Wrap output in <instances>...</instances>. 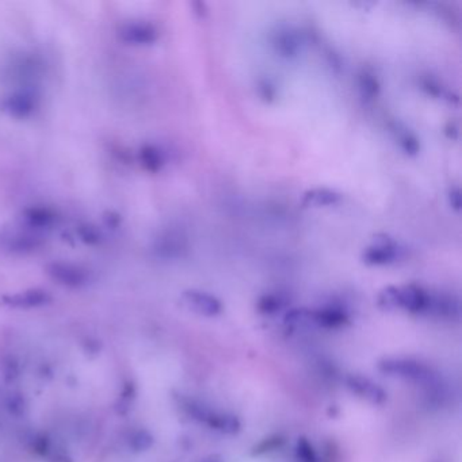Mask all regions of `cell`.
<instances>
[{
    "instance_id": "2e32d148",
    "label": "cell",
    "mask_w": 462,
    "mask_h": 462,
    "mask_svg": "<svg viewBox=\"0 0 462 462\" xmlns=\"http://www.w3.org/2000/svg\"><path fill=\"white\" fill-rule=\"evenodd\" d=\"M422 89H425L428 95H431L434 98L449 99V96H450V94L442 87V85L438 80H435L430 76H427L422 80Z\"/></svg>"
},
{
    "instance_id": "ac0fdd59",
    "label": "cell",
    "mask_w": 462,
    "mask_h": 462,
    "mask_svg": "<svg viewBox=\"0 0 462 462\" xmlns=\"http://www.w3.org/2000/svg\"><path fill=\"white\" fill-rule=\"evenodd\" d=\"M144 161L151 171H159L163 166L161 154L154 146H148L144 149Z\"/></svg>"
},
{
    "instance_id": "ffe728a7",
    "label": "cell",
    "mask_w": 462,
    "mask_h": 462,
    "mask_svg": "<svg viewBox=\"0 0 462 462\" xmlns=\"http://www.w3.org/2000/svg\"><path fill=\"white\" fill-rule=\"evenodd\" d=\"M447 199H449V205L451 206V209L457 213L461 212L462 198L461 190L458 186H454L449 190L447 193Z\"/></svg>"
},
{
    "instance_id": "9a60e30c",
    "label": "cell",
    "mask_w": 462,
    "mask_h": 462,
    "mask_svg": "<svg viewBox=\"0 0 462 462\" xmlns=\"http://www.w3.org/2000/svg\"><path fill=\"white\" fill-rule=\"evenodd\" d=\"M286 297L281 293H268L259 299L258 301V308L262 313L271 315L280 312L285 305H286Z\"/></svg>"
},
{
    "instance_id": "8992f818",
    "label": "cell",
    "mask_w": 462,
    "mask_h": 462,
    "mask_svg": "<svg viewBox=\"0 0 462 462\" xmlns=\"http://www.w3.org/2000/svg\"><path fill=\"white\" fill-rule=\"evenodd\" d=\"M273 46L281 57L293 60L301 54L304 39L297 29L292 26H281L273 36Z\"/></svg>"
},
{
    "instance_id": "3957f363",
    "label": "cell",
    "mask_w": 462,
    "mask_h": 462,
    "mask_svg": "<svg viewBox=\"0 0 462 462\" xmlns=\"http://www.w3.org/2000/svg\"><path fill=\"white\" fill-rule=\"evenodd\" d=\"M182 304L192 312L205 318H214L223 312V304L206 292L201 290H186L180 296Z\"/></svg>"
},
{
    "instance_id": "52a82bcc",
    "label": "cell",
    "mask_w": 462,
    "mask_h": 462,
    "mask_svg": "<svg viewBox=\"0 0 462 462\" xmlns=\"http://www.w3.org/2000/svg\"><path fill=\"white\" fill-rule=\"evenodd\" d=\"M431 293L418 285H407L400 287V309L409 313H430Z\"/></svg>"
},
{
    "instance_id": "ba28073f",
    "label": "cell",
    "mask_w": 462,
    "mask_h": 462,
    "mask_svg": "<svg viewBox=\"0 0 462 462\" xmlns=\"http://www.w3.org/2000/svg\"><path fill=\"white\" fill-rule=\"evenodd\" d=\"M342 201V194L337 190L327 187H316L304 193L301 198V206L305 209L316 208H328L335 206Z\"/></svg>"
},
{
    "instance_id": "44dd1931",
    "label": "cell",
    "mask_w": 462,
    "mask_h": 462,
    "mask_svg": "<svg viewBox=\"0 0 462 462\" xmlns=\"http://www.w3.org/2000/svg\"><path fill=\"white\" fill-rule=\"evenodd\" d=\"M444 135L450 139V140H458L460 137V127L456 123H449L444 126Z\"/></svg>"
},
{
    "instance_id": "8fae6325",
    "label": "cell",
    "mask_w": 462,
    "mask_h": 462,
    "mask_svg": "<svg viewBox=\"0 0 462 462\" xmlns=\"http://www.w3.org/2000/svg\"><path fill=\"white\" fill-rule=\"evenodd\" d=\"M3 301L6 302V305L14 308H37L49 301V297L44 292L32 290V292H25V293L4 297Z\"/></svg>"
},
{
    "instance_id": "30bf717a",
    "label": "cell",
    "mask_w": 462,
    "mask_h": 462,
    "mask_svg": "<svg viewBox=\"0 0 462 462\" xmlns=\"http://www.w3.org/2000/svg\"><path fill=\"white\" fill-rule=\"evenodd\" d=\"M392 133L394 136V140L399 144L400 149L411 158H415L420 152V142L418 136L407 127L406 125L400 123H393L391 126Z\"/></svg>"
},
{
    "instance_id": "e0dca14e",
    "label": "cell",
    "mask_w": 462,
    "mask_h": 462,
    "mask_svg": "<svg viewBox=\"0 0 462 462\" xmlns=\"http://www.w3.org/2000/svg\"><path fill=\"white\" fill-rule=\"evenodd\" d=\"M256 91L259 98L266 104H271L277 99V89L268 79H261L256 83Z\"/></svg>"
},
{
    "instance_id": "7a4b0ae2",
    "label": "cell",
    "mask_w": 462,
    "mask_h": 462,
    "mask_svg": "<svg viewBox=\"0 0 462 462\" xmlns=\"http://www.w3.org/2000/svg\"><path fill=\"white\" fill-rule=\"evenodd\" d=\"M403 249L399 243L387 233H377L372 243L363 249L362 262L368 266H388L400 259Z\"/></svg>"
},
{
    "instance_id": "7c38bea8",
    "label": "cell",
    "mask_w": 462,
    "mask_h": 462,
    "mask_svg": "<svg viewBox=\"0 0 462 462\" xmlns=\"http://www.w3.org/2000/svg\"><path fill=\"white\" fill-rule=\"evenodd\" d=\"M358 87L363 99L374 101L380 95L381 85L373 72L363 71L358 75Z\"/></svg>"
},
{
    "instance_id": "d6986e66",
    "label": "cell",
    "mask_w": 462,
    "mask_h": 462,
    "mask_svg": "<svg viewBox=\"0 0 462 462\" xmlns=\"http://www.w3.org/2000/svg\"><path fill=\"white\" fill-rule=\"evenodd\" d=\"M297 454H299V458L301 460V462H319L316 453L313 451L312 446L308 444L306 441L299 442Z\"/></svg>"
},
{
    "instance_id": "5bb4252c",
    "label": "cell",
    "mask_w": 462,
    "mask_h": 462,
    "mask_svg": "<svg viewBox=\"0 0 462 462\" xmlns=\"http://www.w3.org/2000/svg\"><path fill=\"white\" fill-rule=\"evenodd\" d=\"M377 304L384 311L400 309V287L397 286L384 287L377 297Z\"/></svg>"
},
{
    "instance_id": "6da1fadb",
    "label": "cell",
    "mask_w": 462,
    "mask_h": 462,
    "mask_svg": "<svg viewBox=\"0 0 462 462\" xmlns=\"http://www.w3.org/2000/svg\"><path fill=\"white\" fill-rule=\"evenodd\" d=\"M378 369L391 378L416 384H431L437 378L430 366L411 358H385L380 361Z\"/></svg>"
},
{
    "instance_id": "5b68a950",
    "label": "cell",
    "mask_w": 462,
    "mask_h": 462,
    "mask_svg": "<svg viewBox=\"0 0 462 462\" xmlns=\"http://www.w3.org/2000/svg\"><path fill=\"white\" fill-rule=\"evenodd\" d=\"M346 387L350 389L356 397L374 404L381 406L387 401V392L384 391L373 380L363 377L361 374H351L346 380Z\"/></svg>"
},
{
    "instance_id": "4fadbf2b",
    "label": "cell",
    "mask_w": 462,
    "mask_h": 462,
    "mask_svg": "<svg viewBox=\"0 0 462 462\" xmlns=\"http://www.w3.org/2000/svg\"><path fill=\"white\" fill-rule=\"evenodd\" d=\"M126 36L133 42L152 44L158 39V32L152 25L139 23L135 26H129V29L126 30Z\"/></svg>"
},
{
    "instance_id": "277c9868",
    "label": "cell",
    "mask_w": 462,
    "mask_h": 462,
    "mask_svg": "<svg viewBox=\"0 0 462 462\" xmlns=\"http://www.w3.org/2000/svg\"><path fill=\"white\" fill-rule=\"evenodd\" d=\"M189 408L192 411V415L196 416V419H199L201 422L206 423L214 431L232 435L240 430V422L233 415L214 412V411L212 412L201 406H196L194 403H192L189 406Z\"/></svg>"
},
{
    "instance_id": "9c48e42d",
    "label": "cell",
    "mask_w": 462,
    "mask_h": 462,
    "mask_svg": "<svg viewBox=\"0 0 462 462\" xmlns=\"http://www.w3.org/2000/svg\"><path fill=\"white\" fill-rule=\"evenodd\" d=\"M430 313L444 318V319H458L461 313V306L457 297L451 294H431Z\"/></svg>"
}]
</instances>
